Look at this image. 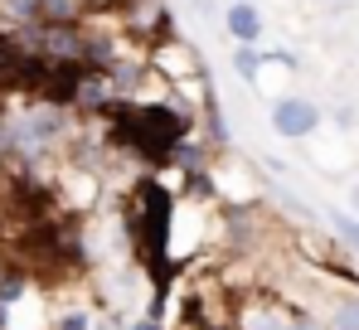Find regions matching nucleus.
<instances>
[{"label": "nucleus", "instance_id": "obj_1", "mask_svg": "<svg viewBox=\"0 0 359 330\" xmlns=\"http://www.w3.org/2000/svg\"><path fill=\"white\" fill-rule=\"evenodd\" d=\"M170 228H175V194H170V185L156 180V175H141L136 180L131 243H136V258L156 277V291L170 286Z\"/></svg>", "mask_w": 359, "mask_h": 330}, {"label": "nucleus", "instance_id": "obj_2", "mask_svg": "<svg viewBox=\"0 0 359 330\" xmlns=\"http://www.w3.org/2000/svg\"><path fill=\"white\" fill-rule=\"evenodd\" d=\"M272 131L282 141H306L320 131V107L311 98H277L272 103Z\"/></svg>", "mask_w": 359, "mask_h": 330}, {"label": "nucleus", "instance_id": "obj_3", "mask_svg": "<svg viewBox=\"0 0 359 330\" xmlns=\"http://www.w3.org/2000/svg\"><path fill=\"white\" fill-rule=\"evenodd\" d=\"M10 10L29 25H78L83 0H10Z\"/></svg>", "mask_w": 359, "mask_h": 330}, {"label": "nucleus", "instance_id": "obj_4", "mask_svg": "<svg viewBox=\"0 0 359 330\" xmlns=\"http://www.w3.org/2000/svg\"><path fill=\"white\" fill-rule=\"evenodd\" d=\"M219 20H224V29H229L233 44H257L262 29H267V20H262V10H257L252 0H233V5H224Z\"/></svg>", "mask_w": 359, "mask_h": 330}, {"label": "nucleus", "instance_id": "obj_5", "mask_svg": "<svg viewBox=\"0 0 359 330\" xmlns=\"http://www.w3.org/2000/svg\"><path fill=\"white\" fill-rule=\"evenodd\" d=\"M233 73L248 78V83H257V73H262V54H257V44H238V49H233Z\"/></svg>", "mask_w": 359, "mask_h": 330}, {"label": "nucleus", "instance_id": "obj_6", "mask_svg": "<svg viewBox=\"0 0 359 330\" xmlns=\"http://www.w3.org/2000/svg\"><path fill=\"white\" fill-rule=\"evenodd\" d=\"M330 228L340 233V243H350L359 253V214H340V209H335V214H330Z\"/></svg>", "mask_w": 359, "mask_h": 330}, {"label": "nucleus", "instance_id": "obj_7", "mask_svg": "<svg viewBox=\"0 0 359 330\" xmlns=\"http://www.w3.org/2000/svg\"><path fill=\"white\" fill-rule=\"evenodd\" d=\"M335 330H359V296L335 306Z\"/></svg>", "mask_w": 359, "mask_h": 330}, {"label": "nucleus", "instance_id": "obj_8", "mask_svg": "<svg viewBox=\"0 0 359 330\" xmlns=\"http://www.w3.org/2000/svg\"><path fill=\"white\" fill-rule=\"evenodd\" d=\"M59 330H93V321H88L83 311H68V316L59 321Z\"/></svg>", "mask_w": 359, "mask_h": 330}, {"label": "nucleus", "instance_id": "obj_9", "mask_svg": "<svg viewBox=\"0 0 359 330\" xmlns=\"http://www.w3.org/2000/svg\"><path fill=\"white\" fill-rule=\"evenodd\" d=\"M131 330H165V326H161V321H151V316H141V321H136Z\"/></svg>", "mask_w": 359, "mask_h": 330}, {"label": "nucleus", "instance_id": "obj_10", "mask_svg": "<svg viewBox=\"0 0 359 330\" xmlns=\"http://www.w3.org/2000/svg\"><path fill=\"white\" fill-rule=\"evenodd\" d=\"M282 330H320V326H311V321H282Z\"/></svg>", "mask_w": 359, "mask_h": 330}, {"label": "nucleus", "instance_id": "obj_11", "mask_svg": "<svg viewBox=\"0 0 359 330\" xmlns=\"http://www.w3.org/2000/svg\"><path fill=\"white\" fill-rule=\"evenodd\" d=\"M189 5H194L199 15H214V0H189Z\"/></svg>", "mask_w": 359, "mask_h": 330}, {"label": "nucleus", "instance_id": "obj_12", "mask_svg": "<svg viewBox=\"0 0 359 330\" xmlns=\"http://www.w3.org/2000/svg\"><path fill=\"white\" fill-rule=\"evenodd\" d=\"M0 330H10V306L0 301Z\"/></svg>", "mask_w": 359, "mask_h": 330}, {"label": "nucleus", "instance_id": "obj_13", "mask_svg": "<svg viewBox=\"0 0 359 330\" xmlns=\"http://www.w3.org/2000/svg\"><path fill=\"white\" fill-rule=\"evenodd\" d=\"M350 199H355V209H359V185H355V190H350Z\"/></svg>", "mask_w": 359, "mask_h": 330}]
</instances>
